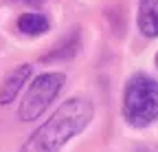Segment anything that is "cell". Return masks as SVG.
Masks as SVG:
<instances>
[{"mask_svg": "<svg viewBox=\"0 0 158 152\" xmlns=\"http://www.w3.org/2000/svg\"><path fill=\"white\" fill-rule=\"evenodd\" d=\"M15 29L22 33V35H29V37H37V35H44L48 33L51 29V22L44 13H37V11H27L22 15H18L15 20Z\"/></svg>", "mask_w": 158, "mask_h": 152, "instance_id": "8992f818", "label": "cell"}, {"mask_svg": "<svg viewBox=\"0 0 158 152\" xmlns=\"http://www.w3.org/2000/svg\"><path fill=\"white\" fill-rule=\"evenodd\" d=\"M29 77H31V64L15 66L5 77V82L0 84V106H9L20 95V90L24 88V84H27Z\"/></svg>", "mask_w": 158, "mask_h": 152, "instance_id": "277c9868", "label": "cell"}, {"mask_svg": "<svg viewBox=\"0 0 158 152\" xmlns=\"http://www.w3.org/2000/svg\"><path fill=\"white\" fill-rule=\"evenodd\" d=\"M123 117L134 128H147L158 119V80L134 75L123 90Z\"/></svg>", "mask_w": 158, "mask_h": 152, "instance_id": "7a4b0ae2", "label": "cell"}, {"mask_svg": "<svg viewBox=\"0 0 158 152\" xmlns=\"http://www.w3.org/2000/svg\"><path fill=\"white\" fill-rule=\"evenodd\" d=\"M156 66H158V53H156Z\"/></svg>", "mask_w": 158, "mask_h": 152, "instance_id": "9c48e42d", "label": "cell"}, {"mask_svg": "<svg viewBox=\"0 0 158 152\" xmlns=\"http://www.w3.org/2000/svg\"><path fill=\"white\" fill-rule=\"evenodd\" d=\"M136 22L143 35L158 37V0H138Z\"/></svg>", "mask_w": 158, "mask_h": 152, "instance_id": "5b68a950", "label": "cell"}, {"mask_svg": "<svg viewBox=\"0 0 158 152\" xmlns=\"http://www.w3.org/2000/svg\"><path fill=\"white\" fill-rule=\"evenodd\" d=\"M136 152H158V145H145V148H138Z\"/></svg>", "mask_w": 158, "mask_h": 152, "instance_id": "52a82bcc", "label": "cell"}, {"mask_svg": "<svg viewBox=\"0 0 158 152\" xmlns=\"http://www.w3.org/2000/svg\"><path fill=\"white\" fill-rule=\"evenodd\" d=\"M94 117L88 97H70L24 141L20 152H59L73 137L81 135Z\"/></svg>", "mask_w": 158, "mask_h": 152, "instance_id": "6da1fadb", "label": "cell"}, {"mask_svg": "<svg viewBox=\"0 0 158 152\" xmlns=\"http://www.w3.org/2000/svg\"><path fill=\"white\" fill-rule=\"evenodd\" d=\"M18 2H27V5H42L44 0H18Z\"/></svg>", "mask_w": 158, "mask_h": 152, "instance_id": "ba28073f", "label": "cell"}, {"mask_svg": "<svg viewBox=\"0 0 158 152\" xmlns=\"http://www.w3.org/2000/svg\"><path fill=\"white\" fill-rule=\"evenodd\" d=\"M66 82V75L53 71V73H42L31 82L29 90L24 93L22 102H20L18 108V117L22 121H33L37 119L42 112L51 106V102L59 95V90L64 88Z\"/></svg>", "mask_w": 158, "mask_h": 152, "instance_id": "3957f363", "label": "cell"}]
</instances>
